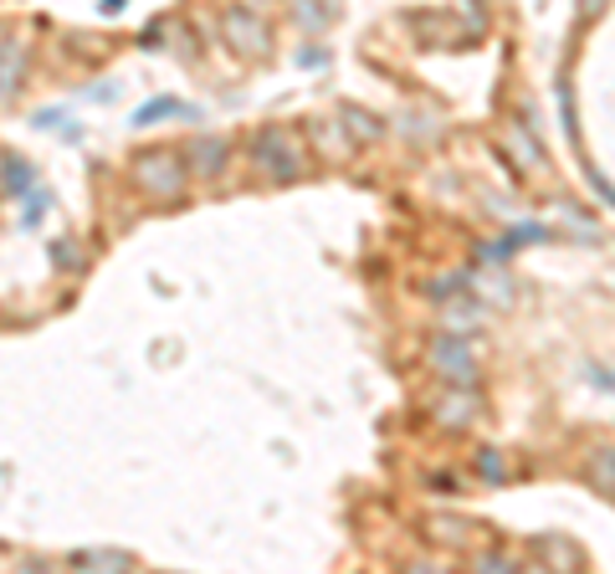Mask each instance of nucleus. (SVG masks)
Here are the masks:
<instances>
[{"label": "nucleus", "mask_w": 615, "mask_h": 574, "mask_svg": "<svg viewBox=\"0 0 615 574\" xmlns=\"http://www.w3.org/2000/svg\"><path fill=\"white\" fill-rule=\"evenodd\" d=\"M431 370L441 379H452V385H472V379H477V354H472V344L447 334V339L431 344Z\"/></svg>", "instance_id": "3"}, {"label": "nucleus", "mask_w": 615, "mask_h": 574, "mask_svg": "<svg viewBox=\"0 0 615 574\" xmlns=\"http://www.w3.org/2000/svg\"><path fill=\"white\" fill-rule=\"evenodd\" d=\"M134 175H139V185H145L149 196L170 200V196H180V190H185V175H190V164H185L180 154H170V149H160V154H145Z\"/></svg>", "instance_id": "1"}, {"label": "nucleus", "mask_w": 615, "mask_h": 574, "mask_svg": "<svg viewBox=\"0 0 615 574\" xmlns=\"http://www.w3.org/2000/svg\"><path fill=\"white\" fill-rule=\"evenodd\" d=\"M605 5H611V0H579V16H600Z\"/></svg>", "instance_id": "10"}, {"label": "nucleus", "mask_w": 615, "mask_h": 574, "mask_svg": "<svg viewBox=\"0 0 615 574\" xmlns=\"http://www.w3.org/2000/svg\"><path fill=\"white\" fill-rule=\"evenodd\" d=\"M252 160H256V170H262V175H272V179H298V175H303L298 149H288V139H283L277 128H272V134H256Z\"/></svg>", "instance_id": "2"}, {"label": "nucleus", "mask_w": 615, "mask_h": 574, "mask_svg": "<svg viewBox=\"0 0 615 574\" xmlns=\"http://www.w3.org/2000/svg\"><path fill=\"white\" fill-rule=\"evenodd\" d=\"M226 154H231V149H226V139H196L185 160H196V175H221Z\"/></svg>", "instance_id": "6"}, {"label": "nucleus", "mask_w": 615, "mask_h": 574, "mask_svg": "<svg viewBox=\"0 0 615 574\" xmlns=\"http://www.w3.org/2000/svg\"><path fill=\"white\" fill-rule=\"evenodd\" d=\"M605 483V492H615V451H600V462H590V483Z\"/></svg>", "instance_id": "9"}, {"label": "nucleus", "mask_w": 615, "mask_h": 574, "mask_svg": "<svg viewBox=\"0 0 615 574\" xmlns=\"http://www.w3.org/2000/svg\"><path fill=\"white\" fill-rule=\"evenodd\" d=\"M164 113H196V108H180L175 98H154L149 108H139V113H134V124H139V128H145V124H160Z\"/></svg>", "instance_id": "8"}, {"label": "nucleus", "mask_w": 615, "mask_h": 574, "mask_svg": "<svg viewBox=\"0 0 615 574\" xmlns=\"http://www.w3.org/2000/svg\"><path fill=\"white\" fill-rule=\"evenodd\" d=\"M21 67H26V47L16 32H0V103L21 88Z\"/></svg>", "instance_id": "5"}, {"label": "nucleus", "mask_w": 615, "mask_h": 574, "mask_svg": "<svg viewBox=\"0 0 615 574\" xmlns=\"http://www.w3.org/2000/svg\"><path fill=\"white\" fill-rule=\"evenodd\" d=\"M436 415H441V426H462V421L477 415V395H447V411Z\"/></svg>", "instance_id": "7"}, {"label": "nucleus", "mask_w": 615, "mask_h": 574, "mask_svg": "<svg viewBox=\"0 0 615 574\" xmlns=\"http://www.w3.org/2000/svg\"><path fill=\"white\" fill-rule=\"evenodd\" d=\"M226 41H231L241 57H262L272 47L267 21L256 16V11H247V5H231V11H226Z\"/></svg>", "instance_id": "4"}]
</instances>
